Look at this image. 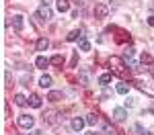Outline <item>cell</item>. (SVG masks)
I'll use <instances>...</instances> for the list:
<instances>
[{
    "instance_id": "cell-17",
    "label": "cell",
    "mask_w": 154,
    "mask_h": 135,
    "mask_svg": "<svg viewBox=\"0 0 154 135\" xmlns=\"http://www.w3.org/2000/svg\"><path fill=\"white\" fill-rule=\"evenodd\" d=\"M117 92H119V94H123V96H125V94L130 92V86L125 84V82H119V84H117Z\"/></svg>"
},
{
    "instance_id": "cell-24",
    "label": "cell",
    "mask_w": 154,
    "mask_h": 135,
    "mask_svg": "<svg viewBox=\"0 0 154 135\" xmlns=\"http://www.w3.org/2000/svg\"><path fill=\"white\" fill-rule=\"evenodd\" d=\"M80 82L82 84H88V72H80Z\"/></svg>"
},
{
    "instance_id": "cell-25",
    "label": "cell",
    "mask_w": 154,
    "mask_h": 135,
    "mask_svg": "<svg viewBox=\"0 0 154 135\" xmlns=\"http://www.w3.org/2000/svg\"><path fill=\"white\" fill-rule=\"evenodd\" d=\"M142 63H152V57L148 53H142Z\"/></svg>"
},
{
    "instance_id": "cell-15",
    "label": "cell",
    "mask_w": 154,
    "mask_h": 135,
    "mask_svg": "<svg viewBox=\"0 0 154 135\" xmlns=\"http://www.w3.org/2000/svg\"><path fill=\"white\" fill-rule=\"evenodd\" d=\"M39 86H41V88H49V86H51V76L43 74V76L39 78Z\"/></svg>"
},
{
    "instance_id": "cell-27",
    "label": "cell",
    "mask_w": 154,
    "mask_h": 135,
    "mask_svg": "<svg viewBox=\"0 0 154 135\" xmlns=\"http://www.w3.org/2000/svg\"><path fill=\"white\" fill-rule=\"evenodd\" d=\"M88 135H97V133H95V131H93V133H88Z\"/></svg>"
},
{
    "instance_id": "cell-12",
    "label": "cell",
    "mask_w": 154,
    "mask_h": 135,
    "mask_svg": "<svg viewBox=\"0 0 154 135\" xmlns=\"http://www.w3.org/2000/svg\"><path fill=\"white\" fill-rule=\"evenodd\" d=\"M60 98H64V92L62 90H51L48 94V100H51V102H58Z\"/></svg>"
},
{
    "instance_id": "cell-4",
    "label": "cell",
    "mask_w": 154,
    "mask_h": 135,
    "mask_svg": "<svg viewBox=\"0 0 154 135\" xmlns=\"http://www.w3.org/2000/svg\"><path fill=\"white\" fill-rule=\"evenodd\" d=\"M107 14H109V6L103 4V2H99V4L95 6V16L97 19H105Z\"/></svg>"
},
{
    "instance_id": "cell-3",
    "label": "cell",
    "mask_w": 154,
    "mask_h": 135,
    "mask_svg": "<svg viewBox=\"0 0 154 135\" xmlns=\"http://www.w3.org/2000/svg\"><path fill=\"white\" fill-rule=\"evenodd\" d=\"M19 125H21L23 129H33L35 119H33L31 115H21V117H19Z\"/></svg>"
},
{
    "instance_id": "cell-13",
    "label": "cell",
    "mask_w": 154,
    "mask_h": 135,
    "mask_svg": "<svg viewBox=\"0 0 154 135\" xmlns=\"http://www.w3.org/2000/svg\"><path fill=\"white\" fill-rule=\"evenodd\" d=\"M56 6H58L60 12H68L70 10V2H68V0H56Z\"/></svg>"
},
{
    "instance_id": "cell-21",
    "label": "cell",
    "mask_w": 154,
    "mask_h": 135,
    "mask_svg": "<svg viewBox=\"0 0 154 135\" xmlns=\"http://www.w3.org/2000/svg\"><path fill=\"white\" fill-rule=\"evenodd\" d=\"M51 63H54V66H62V63H64V57H62V55H54V57H51Z\"/></svg>"
},
{
    "instance_id": "cell-19",
    "label": "cell",
    "mask_w": 154,
    "mask_h": 135,
    "mask_svg": "<svg viewBox=\"0 0 154 135\" xmlns=\"http://www.w3.org/2000/svg\"><path fill=\"white\" fill-rule=\"evenodd\" d=\"M80 37H82V31H72L66 39H68V41H76V39H80Z\"/></svg>"
},
{
    "instance_id": "cell-18",
    "label": "cell",
    "mask_w": 154,
    "mask_h": 135,
    "mask_svg": "<svg viewBox=\"0 0 154 135\" xmlns=\"http://www.w3.org/2000/svg\"><path fill=\"white\" fill-rule=\"evenodd\" d=\"M14 102H17L19 107H25V104L29 102V98H27V96H23V94H17V96H14Z\"/></svg>"
},
{
    "instance_id": "cell-14",
    "label": "cell",
    "mask_w": 154,
    "mask_h": 135,
    "mask_svg": "<svg viewBox=\"0 0 154 135\" xmlns=\"http://www.w3.org/2000/svg\"><path fill=\"white\" fill-rule=\"evenodd\" d=\"M111 80H113V74H111V72L101 74V76H99V84H101V86H107L109 82H111Z\"/></svg>"
},
{
    "instance_id": "cell-5",
    "label": "cell",
    "mask_w": 154,
    "mask_h": 135,
    "mask_svg": "<svg viewBox=\"0 0 154 135\" xmlns=\"http://www.w3.org/2000/svg\"><path fill=\"white\" fill-rule=\"evenodd\" d=\"M70 125H72V129H74L76 133H80V131H82V127L86 125V119H82V117H74Z\"/></svg>"
},
{
    "instance_id": "cell-7",
    "label": "cell",
    "mask_w": 154,
    "mask_h": 135,
    "mask_svg": "<svg viewBox=\"0 0 154 135\" xmlns=\"http://www.w3.org/2000/svg\"><path fill=\"white\" fill-rule=\"evenodd\" d=\"M49 63H51V60H48L45 55H37V60H35V66L39 68V70H45Z\"/></svg>"
},
{
    "instance_id": "cell-20",
    "label": "cell",
    "mask_w": 154,
    "mask_h": 135,
    "mask_svg": "<svg viewBox=\"0 0 154 135\" xmlns=\"http://www.w3.org/2000/svg\"><path fill=\"white\" fill-rule=\"evenodd\" d=\"M97 121H99L97 115H88V117H86V125H97Z\"/></svg>"
},
{
    "instance_id": "cell-22",
    "label": "cell",
    "mask_w": 154,
    "mask_h": 135,
    "mask_svg": "<svg viewBox=\"0 0 154 135\" xmlns=\"http://www.w3.org/2000/svg\"><path fill=\"white\" fill-rule=\"evenodd\" d=\"M125 57H134V47H128L123 51V60H125Z\"/></svg>"
},
{
    "instance_id": "cell-10",
    "label": "cell",
    "mask_w": 154,
    "mask_h": 135,
    "mask_svg": "<svg viewBox=\"0 0 154 135\" xmlns=\"http://www.w3.org/2000/svg\"><path fill=\"white\" fill-rule=\"evenodd\" d=\"M48 47H49V41L45 39V37H39V39H37V45H35V49H37V51H45Z\"/></svg>"
},
{
    "instance_id": "cell-26",
    "label": "cell",
    "mask_w": 154,
    "mask_h": 135,
    "mask_svg": "<svg viewBox=\"0 0 154 135\" xmlns=\"http://www.w3.org/2000/svg\"><path fill=\"white\" fill-rule=\"evenodd\" d=\"M148 25H150V27H154V14H150V16H148Z\"/></svg>"
},
{
    "instance_id": "cell-23",
    "label": "cell",
    "mask_w": 154,
    "mask_h": 135,
    "mask_svg": "<svg viewBox=\"0 0 154 135\" xmlns=\"http://www.w3.org/2000/svg\"><path fill=\"white\" fill-rule=\"evenodd\" d=\"M29 82H31V74H29V76L25 74L23 78H21V84H23V86H29Z\"/></svg>"
},
{
    "instance_id": "cell-9",
    "label": "cell",
    "mask_w": 154,
    "mask_h": 135,
    "mask_svg": "<svg viewBox=\"0 0 154 135\" xmlns=\"http://www.w3.org/2000/svg\"><path fill=\"white\" fill-rule=\"evenodd\" d=\"M23 16H21V14H14V16H12V29H14V31H23Z\"/></svg>"
},
{
    "instance_id": "cell-6",
    "label": "cell",
    "mask_w": 154,
    "mask_h": 135,
    "mask_svg": "<svg viewBox=\"0 0 154 135\" xmlns=\"http://www.w3.org/2000/svg\"><path fill=\"white\" fill-rule=\"evenodd\" d=\"M113 119H115V121H119V123H123L125 119H128V110L123 109V107H117V109L113 110Z\"/></svg>"
},
{
    "instance_id": "cell-8",
    "label": "cell",
    "mask_w": 154,
    "mask_h": 135,
    "mask_svg": "<svg viewBox=\"0 0 154 135\" xmlns=\"http://www.w3.org/2000/svg\"><path fill=\"white\" fill-rule=\"evenodd\" d=\"M29 104H31L33 109H41L43 100H41V96H39V94H31V96H29Z\"/></svg>"
},
{
    "instance_id": "cell-11",
    "label": "cell",
    "mask_w": 154,
    "mask_h": 135,
    "mask_svg": "<svg viewBox=\"0 0 154 135\" xmlns=\"http://www.w3.org/2000/svg\"><path fill=\"white\" fill-rule=\"evenodd\" d=\"M125 66L130 68V70H134V72H140L142 68H140V63L134 60V57H125Z\"/></svg>"
},
{
    "instance_id": "cell-2",
    "label": "cell",
    "mask_w": 154,
    "mask_h": 135,
    "mask_svg": "<svg viewBox=\"0 0 154 135\" xmlns=\"http://www.w3.org/2000/svg\"><path fill=\"white\" fill-rule=\"evenodd\" d=\"M109 68H113V72L121 74V72H123V68H125V63L119 60L117 55H111V57H109Z\"/></svg>"
},
{
    "instance_id": "cell-1",
    "label": "cell",
    "mask_w": 154,
    "mask_h": 135,
    "mask_svg": "<svg viewBox=\"0 0 154 135\" xmlns=\"http://www.w3.org/2000/svg\"><path fill=\"white\" fill-rule=\"evenodd\" d=\"M37 16H39L41 21H49V19L54 16V10L43 2V4H39V8H37Z\"/></svg>"
},
{
    "instance_id": "cell-16",
    "label": "cell",
    "mask_w": 154,
    "mask_h": 135,
    "mask_svg": "<svg viewBox=\"0 0 154 135\" xmlns=\"http://www.w3.org/2000/svg\"><path fill=\"white\" fill-rule=\"evenodd\" d=\"M78 47L82 49V51H88V49H91V41H88V39L82 35L80 39H78Z\"/></svg>"
}]
</instances>
